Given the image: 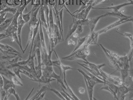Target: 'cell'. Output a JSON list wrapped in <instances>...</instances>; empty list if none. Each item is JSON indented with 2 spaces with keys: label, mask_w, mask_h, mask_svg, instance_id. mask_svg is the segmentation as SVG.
<instances>
[{
  "label": "cell",
  "mask_w": 133,
  "mask_h": 100,
  "mask_svg": "<svg viewBox=\"0 0 133 100\" xmlns=\"http://www.w3.org/2000/svg\"><path fill=\"white\" fill-rule=\"evenodd\" d=\"M51 78H54L55 79V80H57V84H60L61 87L67 91L66 86L64 82L63 78L62 77V74H60V75H58L54 71L52 74Z\"/></svg>",
  "instance_id": "20"
},
{
  "label": "cell",
  "mask_w": 133,
  "mask_h": 100,
  "mask_svg": "<svg viewBox=\"0 0 133 100\" xmlns=\"http://www.w3.org/2000/svg\"><path fill=\"white\" fill-rule=\"evenodd\" d=\"M85 91V89L84 88H83V87H81L79 89V92L80 94H83L84 93Z\"/></svg>",
  "instance_id": "54"
},
{
  "label": "cell",
  "mask_w": 133,
  "mask_h": 100,
  "mask_svg": "<svg viewBox=\"0 0 133 100\" xmlns=\"http://www.w3.org/2000/svg\"><path fill=\"white\" fill-rule=\"evenodd\" d=\"M107 15V16H115L117 17L118 18H129L132 17V16H128L125 15L124 14H123L121 11H117V12H109L106 13Z\"/></svg>",
  "instance_id": "22"
},
{
  "label": "cell",
  "mask_w": 133,
  "mask_h": 100,
  "mask_svg": "<svg viewBox=\"0 0 133 100\" xmlns=\"http://www.w3.org/2000/svg\"><path fill=\"white\" fill-rule=\"evenodd\" d=\"M101 49L103 50V51L104 52V54L107 57V59H109V64L111 66H113L116 69V71H120L121 68L117 64L116 62V61L115 59L112 57L109 54V53L107 51L106 49L105 48H104L101 44H99Z\"/></svg>",
  "instance_id": "12"
},
{
  "label": "cell",
  "mask_w": 133,
  "mask_h": 100,
  "mask_svg": "<svg viewBox=\"0 0 133 100\" xmlns=\"http://www.w3.org/2000/svg\"><path fill=\"white\" fill-rule=\"evenodd\" d=\"M18 8L9 7L8 6H7V7L6 9H4V10H2L0 12L1 13H11L12 14L15 15L17 12Z\"/></svg>",
  "instance_id": "36"
},
{
  "label": "cell",
  "mask_w": 133,
  "mask_h": 100,
  "mask_svg": "<svg viewBox=\"0 0 133 100\" xmlns=\"http://www.w3.org/2000/svg\"><path fill=\"white\" fill-rule=\"evenodd\" d=\"M30 80L32 81L39 83H42L46 84H50V83L52 81H55V79L53 78H48L45 76L42 75L41 77L39 79H30Z\"/></svg>",
  "instance_id": "17"
},
{
  "label": "cell",
  "mask_w": 133,
  "mask_h": 100,
  "mask_svg": "<svg viewBox=\"0 0 133 100\" xmlns=\"http://www.w3.org/2000/svg\"><path fill=\"white\" fill-rule=\"evenodd\" d=\"M9 96H8L7 92L5 90H1V94H0V100H9Z\"/></svg>",
  "instance_id": "42"
},
{
  "label": "cell",
  "mask_w": 133,
  "mask_h": 100,
  "mask_svg": "<svg viewBox=\"0 0 133 100\" xmlns=\"http://www.w3.org/2000/svg\"><path fill=\"white\" fill-rule=\"evenodd\" d=\"M8 13H1L0 12V25L6 19Z\"/></svg>",
  "instance_id": "45"
},
{
  "label": "cell",
  "mask_w": 133,
  "mask_h": 100,
  "mask_svg": "<svg viewBox=\"0 0 133 100\" xmlns=\"http://www.w3.org/2000/svg\"><path fill=\"white\" fill-rule=\"evenodd\" d=\"M3 89L7 92L8 90L11 88H16V86L11 81V80L8 79L4 76H3Z\"/></svg>",
  "instance_id": "19"
},
{
  "label": "cell",
  "mask_w": 133,
  "mask_h": 100,
  "mask_svg": "<svg viewBox=\"0 0 133 100\" xmlns=\"http://www.w3.org/2000/svg\"><path fill=\"white\" fill-rule=\"evenodd\" d=\"M64 2H66V1H68V0H64Z\"/></svg>",
  "instance_id": "56"
},
{
  "label": "cell",
  "mask_w": 133,
  "mask_h": 100,
  "mask_svg": "<svg viewBox=\"0 0 133 100\" xmlns=\"http://www.w3.org/2000/svg\"><path fill=\"white\" fill-rule=\"evenodd\" d=\"M7 7V4L6 2L4 1H2L0 0V12L3 10Z\"/></svg>",
  "instance_id": "48"
},
{
  "label": "cell",
  "mask_w": 133,
  "mask_h": 100,
  "mask_svg": "<svg viewBox=\"0 0 133 100\" xmlns=\"http://www.w3.org/2000/svg\"><path fill=\"white\" fill-rule=\"evenodd\" d=\"M53 31L54 34L53 40H54V46L55 47L57 44H59L60 42H62L64 40L62 36L61 31L59 30L58 27L56 23L54 24Z\"/></svg>",
  "instance_id": "8"
},
{
  "label": "cell",
  "mask_w": 133,
  "mask_h": 100,
  "mask_svg": "<svg viewBox=\"0 0 133 100\" xmlns=\"http://www.w3.org/2000/svg\"><path fill=\"white\" fill-rule=\"evenodd\" d=\"M31 10L30 12L28 13L27 14H23L22 13V18L24 21L25 22V24L30 21L31 19Z\"/></svg>",
  "instance_id": "43"
},
{
  "label": "cell",
  "mask_w": 133,
  "mask_h": 100,
  "mask_svg": "<svg viewBox=\"0 0 133 100\" xmlns=\"http://www.w3.org/2000/svg\"><path fill=\"white\" fill-rule=\"evenodd\" d=\"M42 64L35 66V70L39 78H40L42 75Z\"/></svg>",
  "instance_id": "39"
},
{
  "label": "cell",
  "mask_w": 133,
  "mask_h": 100,
  "mask_svg": "<svg viewBox=\"0 0 133 100\" xmlns=\"http://www.w3.org/2000/svg\"><path fill=\"white\" fill-rule=\"evenodd\" d=\"M22 13L19 16L18 19V23H17V35L18 37L19 40L20 44H22L21 33L22 28L25 24L22 18Z\"/></svg>",
  "instance_id": "14"
},
{
  "label": "cell",
  "mask_w": 133,
  "mask_h": 100,
  "mask_svg": "<svg viewBox=\"0 0 133 100\" xmlns=\"http://www.w3.org/2000/svg\"><path fill=\"white\" fill-rule=\"evenodd\" d=\"M88 35H87V36H85V37H82V38H78L77 43L75 47L74 50L72 52H74V51L78 50V49H79L81 46L83 45V44L86 41V40L88 39Z\"/></svg>",
  "instance_id": "29"
},
{
  "label": "cell",
  "mask_w": 133,
  "mask_h": 100,
  "mask_svg": "<svg viewBox=\"0 0 133 100\" xmlns=\"http://www.w3.org/2000/svg\"><path fill=\"white\" fill-rule=\"evenodd\" d=\"M64 8H62L61 9L58 10L59 17H60V21H61V27L62 32V35H63V10Z\"/></svg>",
  "instance_id": "40"
},
{
  "label": "cell",
  "mask_w": 133,
  "mask_h": 100,
  "mask_svg": "<svg viewBox=\"0 0 133 100\" xmlns=\"http://www.w3.org/2000/svg\"><path fill=\"white\" fill-rule=\"evenodd\" d=\"M33 52L34 53H35V51L36 48H39L41 49V42L40 36L39 32L37 33V35L36 36L34 44H33Z\"/></svg>",
  "instance_id": "27"
},
{
  "label": "cell",
  "mask_w": 133,
  "mask_h": 100,
  "mask_svg": "<svg viewBox=\"0 0 133 100\" xmlns=\"http://www.w3.org/2000/svg\"><path fill=\"white\" fill-rule=\"evenodd\" d=\"M9 38L5 33H0V41L6 38Z\"/></svg>",
  "instance_id": "53"
},
{
  "label": "cell",
  "mask_w": 133,
  "mask_h": 100,
  "mask_svg": "<svg viewBox=\"0 0 133 100\" xmlns=\"http://www.w3.org/2000/svg\"><path fill=\"white\" fill-rule=\"evenodd\" d=\"M0 74L10 80L12 77L15 75V73L7 68L2 61L0 60Z\"/></svg>",
  "instance_id": "7"
},
{
  "label": "cell",
  "mask_w": 133,
  "mask_h": 100,
  "mask_svg": "<svg viewBox=\"0 0 133 100\" xmlns=\"http://www.w3.org/2000/svg\"><path fill=\"white\" fill-rule=\"evenodd\" d=\"M129 68H130V64L129 62L125 64L121 68L120 71L121 72V79L124 82V81L129 76Z\"/></svg>",
  "instance_id": "16"
},
{
  "label": "cell",
  "mask_w": 133,
  "mask_h": 100,
  "mask_svg": "<svg viewBox=\"0 0 133 100\" xmlns=\"http://www.w3.org/2000/svg\"><path fill=\"white\" fill-rule=\"evenodd\" d=\"M21 73H22V74L25 75L28 78H29L30 79H36V78L32 75V74H31L30 72L28 71L22 69L21 71Z\"/></svg>",
  "instance_id": "44"
},
{
  "label": "cell",
  "mask_w": 133,
  "mask_h": 100,
  "mask_svg": "<svg viewBox=\"0 0 133 100\" xmlns=\"http://www.w3.org/2000/svg\"><path fill=\"white\" fill-rule=\"evenodd\" d=\"M87 57V56L82 51L74 53H72L70 55L65 57H62V59L67 60L69 61H72L78 59H80L83 60V61H88Z\"/></svg>",
  "instance_id": "5"
},
{
  "label": "cell",
  "mask_w": 133,
  "mask_h": 100,
  "mask_svg": "<svg viewBox=\"0 0 133 100\" xmlns=\"http://www.w3.org/2000/svg\"><path fill=\"white\" fill-rule=\"evenodd\" d=\"M116 32L118 34L127 37V38H128L129 39L130 42V45L131 49H133V39L132 34L131 33H127V32L124 33H121L120 32H118L117 31H116Z\"/></svg>",
  "instance_id": "33"
},
{
  "label": "cell",
  "mask_w": 133,
  "mask_h": 100,
  "mask_svg": "<svg viewBox=\"0 0 133 100\" xmlns=\"http://www.w3.org/2000/svg\"><path fill=\"white\" fill-rule=\"evenodd\" d=\"M3 76L1 74H0V90L3 89Z\"/></svg>",
  "instance_id": "49"
},
{
  "label": "cell",
  "mask_w": 133,
  "mask_h": 100,
  "mask_svg": "<svg viewBox=\"0 0 133 100\" xmlns=\"http://www.w3.org/2000/svg\"><path fill=\"white\" fill-rule=\"evenodd\" d=\"M42 4L43 1L41 2V6L39 10V13H38L39 15V19L41 21L42 25L45 27L48 35L50 33V31H49L48 25L47 24L46 18L45 13H44V11H43V9Z\"/></svg>",
  "instance_id": "11"
},
{
  "label": "cell",
  "mask_w": 133,
  "mask_h": 100,
  "mask_svg": "<svg viewBox=\"0 0 133 100\" xmlns=\"http://www.w3.org/2000/svg\"><path fill=\"white\" fill-rule=\"evenodd\" d=\"M133 3L128 2V3H124L122 4H119V5L109 6V7H102V8H95V7H94L92 8V9L107 10H112L111 11H113V12L121 11V9L122 8L125 7V6L133 5Z\"/></svg>",
  "instance_id": "10"
},
{
  "label": "cell",
  "mask_w": 133,
  "mask_h": 100,
  "mask_svg": "<svg viewBox=\"0 0 133 100\" xmlns=\"http://www.w3.org/2000/svg\"><path fill=\"white\" fill-rule=\"evenodd\" d=\"M68 45H76V42L75 41H74L71 38H70L69 40H68Z\"/></svg>",
  "instance_id": "52"
},
{
  "label": "cell",
  "mask_w": 133,
  "mask_h": 100,
  "mask_svg": "<svg viewBox=\"0 0 133 100\" xmlns=\"http://www.w3.org/2000/svg\"><path fill=\"white\" fill-rule=\"evenodd\" d=\"M35 53L36 55V60L37 65L42 64L41 63V52L40 49L39 48H36L35 51Z\"/></svg>",
  "instance_id": "38"
},
{
  "label": "cell",
  "mask_w": 133,
  "mask_h": 100,
  "mask_svg": "<svg viewBox=\"0 0 133 100\" xmlns=\"http://www.w3.org/2000/svg\"><path fill=\"white\" fill-rule=\"evenodd\" d=\"M104 83V85H107V86L104 85V86L101 88V90L103 89L108 91L113 95L115 99L118 100L117 96V93L118 89V86L108 81H105Z\"/></svg>",
  "instance_id": "2"
},
{
  "label": "cell",
  "mask_w": 133,
  "mask_h": 100,
  "mask_svg": "<svg viewBox=\"0 0 133 100\" xmlns=\"http://www.w3.org/2000/svg\"><path fill=\"white\" fill-rule=\"evenodd\" d=\"M106 16H107V14H105L102 15L100 16L89 19L88 25L89 26L90 33L94 32L95 28L100 19L103 17H106Z\"/></svg>",
  "instance_id": "13"
},
{
  "label": "cell",
  "mask_w": 133,
  "mask_h": 100,
  "mask_svg": "<svg viewBox=\"0 0 133 100\" xmlns=\"http://www.w3.org/2000/svg\"><path fill=\"white\" fill-rule=\"evenodd\" d=\"M46 91H45L43 92V93H41V94L40 95H39V97L37 98L36 100H42L44 98V96H45V95L46 93Z\"/></svg>",
  "instance_id": "50"
},
{
  "label": "cell",
  "mask_w": 133,
  "mask_h": 100,
  "mask_svg": "<svg viewBox=\"0 0 133 100\" xmlns=\"http://www.w3.org/2000/svg\"><path fill=\"white\" fill-rule=\"evenodd\" d=\"M2 1H4L7 4L10 6H13L14 7L19 5L21 4V0H1Z\"/></svg>",
  "instance_id": "34"
},
{
  "label": "cell",
  "mask_w": 133,
  "mask_h": 100,
  "mask_svg": "<svg viewBox=\"0 0 133 100\" xmlns=\"http://www.w3.org/2000/svg\"><path fill=\"white\" fill-rule=\"evenodd\" d=\"M0 49L5 51L14 52V53H16L17 54L20 55L19 52L16 49L13 48L8 44H4L0 43Z\"/></svg>",
  "instance_id": "25"
},
{
  "label": "cell",
  "mask_w": 133,
  "mask_h": 100,
  "mask_svg": "<svg viewBox=\"0 0 133 100\" xmlns=\"http://www.w3.org/2000/svg\"><path fill=\"white\" fill-rule=\"evenodd\" d=\"M35 53H34L33 55L29 57L28 58V61L27 65L29 67L33 70H35V64L34 63V57H35Z\"/></svg>",
  "instance_id": "30"
},
{
  "label": "cell",
  "mask_w": 133,
  "mask_h": 100,
  "mask_svg": "<svg viewBox=\"0 0 133 100\" xmlns=\"http://www.w3.org/2000/svg\"><path fill=\"white\" fill-rule=\"evenodd\" d=\"M7 94L8 96L9 97L11 95H12L15 97L16 99L17 100H20V98L19 95L16 91L15 88H10L7 91Z\"/></svg>",
  "instance_id": "32"
},
{
  "label": "cell",
  "mask_w": 133,
  "mask_h": 100,
  "mask_svg": "<svg viewBox=\"0 0 133 100\" xmlns=\"http://www.w3.org/2000/svg\"><path fill=\"white\" fill-rule=\"evenodd\" d=\"M83 63H84L83 64V65H85L88 67L89 68L94 71L98 76L102 77H101L102 76H101V73L99 69L103 66H105L106 65L105 64L103 63V64H101V65H97L94 64V63L89 62L88 61H83Z\"/></svg>",
  "instance_id": "6"
},
{
  "label": "cell",
  "mask_w": 133,
  "mask_h": 100,
  "mask_svg": "<svg viewBox=\"0 0 133 100\" xmlns=\"http://www.w3.org/2000/svg\"><path fill=\"white\" fill-rule=\"evenodd\" d=\"M29 29H30V32H29V36L28 39V42H27V45L24 50V53L25 52V51L28 48V47L30 45V44L31 42L32 41V37H33V31L36 25H33L29 24Z\"/></svg>",
  "instance_id": "24"
},
{
  "label": "cell",
  "mask_w": 133,
  "mask_h": 100,
  "mask_svg": "<svg viewBox=\"0 0 133 100\" xmlns=\"http://www.w3.org/2000/svg\"><path fill=\"white\" fill-rule=\"evenodd\" d=\"M49 86H43L42 88L40 89L36 93V95H35L32 98H30V100H36L37 98L39 97L40 95L41 94V93H43V92L45 91H49Z\"/></svg>",
  "instance_id": "31"
},
{
  "label": "cell",
  "mask_w": 133,
  "mask_h": 100,
  "mask_svg": "<svg viewBox=\"0 0 133 100\" xmlns=\"http://www.w3.org/2000/svg\"><path fill=\"white\" fill-rule=\"evenodd\" d=\"M53 51L55 52V54L56 56L57 57V59L59 60V65L58 68H59L60 71V74H62V76L63 77V78H66V71L69 70H76L75 68H73L71 66H69L65 65L62 64V63L61 61L60 58L58 57V55H57L56 51L54 49Z\"/></svg>",
  "instance_id": "9"
},
{
  "label": "cell",
  "mask_w": 133,
  "mask_h": 100,
  "mask_svg": "<svg viewBox=\"0 0 133 100\" xmlns=\"http://www.w3.org/2000/svg\"><path fill=\"white\" fill-rule=\"evenodd\" d=\"M82 51H83V53H84L85 54L87 57L90 54V51H89V49L88 47L85 48Z\"/></svg>",
  "instance_id": "51"
},
{
  "label": "cell",
  "mask_w": 133,
  "mask_h": 100,
  "mask_svg": "<svg viewBox=\"0 0 133 100\" xmlns=\"http://www.w3.org/2000/svg\"><path fill=\"white\" fill-rule=\"evenodd\" d=\"M133 21V18L132 17L129 18H119V20L117 21H116L115 23L112 24L110 25L109 26H107L105 28L99 31L96 32L97 34L99 36L101 34L104 33H106L107 31L111 29H113L115 27H116L117 26H119L127 22H129V21Z\"/></svg>",
  "instance_id": "1"
},
{
  "label": "cell",
  "mask_w": 133,
  "mask_h": 100,
  "mask_svg": "<svg viewBox=\"0 0 133 100\" xmlns=\"http://www.w3.org/2000/svg\"><path fill=\"white\" fill-rule=\"evenodd\" d=\"M76 70H77L81 74H82L83 76L84 79L86 80V81H87L89 86L91 87V88H94L95 86L97 84L96 82L94 81V80L91 78V77L89 75L87 74L85 72L82 70L79 69V68L76 69Z\"/></svg>",
  "instance_id": "15"
},
{
  "label": "cell",
  "mask_w": 133,
  "mask_h": 100,
  "mask_svg": "<svg viewBox=\"0 0 133 100\" xmlns=\"http://www.w3.org/2000/svg\"><path fill=\"white\" fill-rule=\"evenodd\" d=\"M85 82V86L87 88V92H88V95L89 98V100H92L93 98V93H94V88H91V87L89 86L87 83L86 80L84 79Z\"/></svg>",
  "instance_id": "35"
},
{
  "label": "cell",
  "mask_w": 133,
  "mask_h": 100,
  "mask_svg": "<svg viewBox=\"0 0 133 100\" xmlns=\"http://www.w3.org/2000/svg\"><path fill=\"white\" fill-rule=\"evenodd\" d=\"M13 16L6 19L0 25V33L4 30H6L12 23Z\"/></svg>",
  "instance_id": "23"
},
{
  "label": "cell",
  "mask_w": 133,
  "mask_h": 100,
  "mask_svg": "<svg viewBox=\"0 0 133 100\" xmlns=\"http://www.w3.org/2000/svg\"><path fill=\"white\" fill-rule=\"evenodd\" d=\"M10 80H11L16 86H23V84L20 80V79L16 75L12 77Z\"/></svg>",
  "instance_id": "37"
},
{
  "label": "cell",
  "mask_w": 133,
  "mask_h": 100,
  "mask_svg": "<svg viewBox=\"0 0 133 100\" xmlns=\"http://www.w3.org/2000/svg\"><path fill=\"white\" fill-rule=\"evenodd\" d=\"M41 6L37 9L35 11L31 12V19L29 21V24L36 25L37 23L39 21V19H37V15L39 13V10Z\"/></svg>",
  "instance_id": "21"
},
{
  "label": "cell",
  "mask_w": 133,
  "mask_h": 100,
  "mask_svg": "<svg viewBox=\"0 0 133 100\" xmlns=\"http://www.w3.org/2000/svg\"><path fill=\"white\" fill-rule=\"evenodd\" d=\"M39 21H38L37 24L34 29V31H33V37H32V41H31V47L30 50L29 57L31 56V55L32 49H33V44H34L35 39V38H36V36L37 35V33L39 32Z\"/></svg>",
  "instance_id": "26"
},
{
  "label": "cell",
  "mask_w": 133,
  "mask_h": 100,
  "mask_svg": "<svg viewBox=\"0 0 133 100\" xmlns=\"http://www.w3.org/2000/svg\"><path fill=\"white\" fill-rule=\"evenodd\" d=\"M63 81L64 82V84H65V86H66V88L67 91L69 93V94L71 95V97L74 98V100H79L80 99L77 97L74 93L73 91L72 90L71 88L70 87V86L68 85V84L66 80V78H63Z\"/></svg>",
  "instance_id": "28"
},
{
  "label": "cell",
  "mask_w": 133,
  "mask_h": 100,
  "mask_svg": "<svg viewBox=\"0 0 133 100\" xmlns=\"http://www.w3.org/2000/svg\"><path fill=\"white\" fill-rule=\"evenodd\" d=\"M42 68V75L48 78H51V75L54 71L52 66L44 65Z\"/></svg>",
  "instance_id": "18"
},
{
  "label": "cell",
  "mask_w": 133,
  "mask_h": 100,
  "mask_svg": "<svg viewBox=\"0 0 133 100\" xmlns=\"http://www.w3.org/2000/svg\"><path fill=\"white\" fill-rule=\"evenodd\" d=\"M18 17L16 15H14L13 18L12 23L8 28L5 30V34L7 36L10 38L12 35L15 33H17V23Z\"/></svg>",
  "instance_id": "4"
},
{
  "label": "cell",
  "mask_w": 133,
  "mask_h": 100,
  "mask_svg": "<svg viewBox=\"0 0 133 100\" xmlns=\"http://www.w3.org/2000/svg\"><path fill=\"white\" fill-rule=\"evenodd\" d=\"M49 91H51L52 92L54 93L56 95H57L58 97L60 98L62 100H65V98L62 95L60 92L58 91H57V90H56L55 89L53 88L52 87H51V86H50V87H49Z\"/></svg>",
  "instance_id": "41"
},
{
  "label": "cell",
  "mask_w": 133,
  "mask_h": 100,
  "mask_svg": "<svg viewBox=\"0 0 133 100\" xmlns=\"http://www.w3.org/2000/svg\"><path fill=\"white\" fill-rule=\"evenodd\" d=\"M109 2V0H94V2L92 3L93 7L101 3H108Z\"/></svg>",
  "instance_id": "47"
},
{
  "label": "cell",
  "mask_w": 133,
  "mask_h": 100,
  "mask_svg": "<svg viewBox=\"0 0 133 100\" xmlns=\"http://www.w3.org/2000/svg\"><path fill=\"white\" fill-rule=\"evenodd\" d=\"M127 1H128L129 3H133V1L132 0H127Z\"/></svg>",
  "instance_id": "55"
},
{
  "label": "cell",
  "mask_w": 133,
  "mask_h": 100,
  "mask_svg": "<svg viewBox=\"0 0 133 100\" xmlns=\"http://www.w3.org/2000/svg\"><path fill=\"white\" fill-rule=\"evenodd\" d=\"M133 91V85L127 86L124 84L118 86V89L117 93L118 99L124 100L127 94L130 91Z\"/></svg>",
  "instance_id": "3"
},
{
  "label": "cell",
  "mask_w": 133,
  "mask_h": 100,
  "mask_svg": "<svg viewBox=\"0 0 133 100\" xmlns=\"http://www.w3.org/2000/svg\"><path fill=\"white\" fill-rule=\"evenodd\" d=\"M83 25H79L78 27H77L74 33H76V34L78 35H79L82 34L83 32Z\"/></svg>",
  "instance_id": "46"
}]
</instances>
